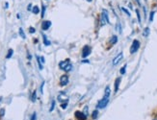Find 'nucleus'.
I'll return each mask as SVG.
<instances>
[{"label": "nucleus", "mask_w": 157, "mask_h": 120, "mask_svg": "<svg viewBox=\"0 0 157 120\" xmlns=\"http://www.w3.org/2000/svg\"><path fill=\"white\" fill-rule=\"evenodd\" d=\"M59 66H60V68H61V69L64 70V71H66V72L71 71V68H72V64L70 63V60H69V59L66 60V61L60 62Z\"/></svg>", "instance_id": "f257e3e1"}, {"label": "nucleus", "mask_w": 157, "mask_h": 120, "mask_svg": "<svg viewBox=\"0 0 157 120\" xmlns=\"http://www.w3.org/2000/svg\"><path fill=\"white\" fill-rule=\"evenodd\" d=\"M140 45H141V43H140V42L138 41V39H134L132 44H131V47H130V53H131V54H134V53H136L139 50Z\"/></svg>", "instance_id": "f03ea898"}, {"label": "nucleus", "mask_w": 157, "mask_h": 120, "mask_svg": "<svg viewBox=\"0 0 157 120\" xmlns=\"http://www.w3.org/2000/svg\"><path fill=\"white\" fill-rule=\"evenodd\" d=\"M109 103V97H106V96H103L100 101L98 102V109H104L105 107L107 106V104Z\"/></svg>", "instance_id": "7ed1b4c3"}, {"label": "nucleus", "mask_w": 157, "mask_h": 120, "mask_svg": "<svg viewBox=\"0 0 157 120\" xmlns=\"http://www.w3.org/2000/svg\"><path fill=\"white\" fill-rule=\"evenodd\" d=\"M109 23V17H108V13L106 10L102 11V14H101V25H105Z\"/></svg>", "instance_id": "20e7f679"}, {"label": "nucleus", "mask_w": 157, "mask_h": 120, "mask_svg": "<svg viewBox=\"0 0 157 120\" xmlns=\"http://www.w3.org/2000/svg\"><path fill=\"white\" fill-rule=\"evenodd\" d=\"M90 54H91V47L88 45H85L83 47V49H82V57L87 58Z\"/></svg>", "instance_id": "39448f33"}, {"label": "nucleus", "mask_w": 157, "mask_h": 120, "mask_svg": "<svg viewBox=\"0 0 157 120\" xmlns=\"http://www.w3.org/2000/svg\"><path fill=\"white\" fill-rule=\"evenodd\" d=\"M58 100L60 102H67V100H69V97L67 96V94L64 92V91H61L58 95Z\"/></svg>", "instance_id": "423d86ee"}, {"label": "nucleus", "mask_w": 157, "mask_h": 120, "mask_svg": "<svg viewBox=\"0 0 157 120\" xmlns=\"http://www.w3.org/2000/svg\"><path fill=\"white\" fill-rule=\"evenodd\" d=\"M69 84V76L67 75H63L60 78V85L62 86H65Z\"/></svg>", "instance_id": "0eeeda50"}, {"label": "nucleus", "mask_w": 157, "mask_h": 120, "mask_svg": "<svg viewBox=\"0 0 157 120\" xmlns=\"http://www.w3.org/2000/svg\"><path fill=\"white\" fill-rule=\"evenodd\" d=\"M122 58H124V53H122V52L119 53L118 56L113 60V63H112L113 65H117V64L121 61V60H122Z\"/></svg>", "instance_id": "6e6552de"}, {"label": "nucleus", "mask_w": 157, "mask_h": 120, "mask_svg": "<svg viewBox=\"0 0 157 120\" xmlns=\"http://www.w3.org/2000/svg\"><path fill=\"white\" fill-rule=\"evenodd\" d=\"M75 116L78 119H80V120H86V118H87V116L84 115L83 112H81V111H76L75 112Z\"/></svg>", "instance_id": "1a4fd4ad"}, {"label": "nucleus", "mask_w": 157, "mask_h": 120, "mask_svg": "<svg viewBox=\"0 0 157 120\" xmlns=\"http://www.w3.org/2000/svg\"><path fill=\"white\" fill-rule=\"evenodd\" d=\"M121 77L117 78L115 81V93H117L118 90H119V88H120V84H121Z\"/></svg>", "instance_id": "9d476101"}, {"label": "nucleus", "mask_w": 157, "mask_h": 120, "mask_svg": "<svg viewBox=\"0 0 157 120\" xmlns=\"http://www.w3.org/2000/svg\"><path fill=\"white\" fill-rule=\"evenodd\" d=\"M50 26H51V22L50 21H44L43 24H42V29L44 30V31L48 30Z\"/></svg>", "instance_id": "9b49d317"}, {"label": "nucleus", "mask_w": 157, "mask_h": 120, "mask_svg": "<svg viewBox=\"0 0 157 120\" xmlns=\"http://www.w3.org/2000/svg\"><path fill=\"white\" fill-rule=\"evenodd\" d=\"M111 94V89H110V86H106L105 89V92H104V96L106 97H110Z\"/></svg>", "instance_id": "f8f14e48"}, {"label": "nucleus", "mask_w": 157, "mask_h": 120, "mask_svg": "<svg viewBox=\"0 0 157 120\" xmlns=\"http://www.w3.org/2000/svg\"><path fill=\"white\" fill-rule=\"evenodd\" d=\"M118 42V37L117 36H113L110 39V43L111 44H115Z\"/></svg>", "instance_id": "ddd939ff"}, {"label": "nucleus", "mask_w": 157, "mask_h": 120, "mask_svg": "<svg viewBox=\"0 0 157 120\" xmlns=\"http://www.w3.org/2000/svg\"><path fill=\"white\" fill-rule=\"evenodd\" d=\"M98 110H95V111H94L93 113H92V118H93V119H97V118H98Z\"/></svg>", "instance_id": "4468645a"}, {"label": "nucleus", "mask_w": 157, "mask_h": 120, "mask_svg": "<svg viewBox=\"0 0 157 120\" xmlns=\"http://www.w3.org/2000/svg\"><path fill=\"white\" fill-rule=\"evenodd\" d=\"M126 64H124V66H122V67L121 68V70H120V72H121V75H124V74H125V72H126Z\"/></svg>", "instance_id": "2eb2a0df"}, {"label": "nucleus", "mask_w": 157, "mask_h": 120, "mask_svg": "<svg viewBox=\"0 0 157 120\" xmlns=\"http://www.w3.org/2000/svg\"><path fill=\"white\" fill-rule=\"evenodd\" d=\"M148 35H149V28L147 27V28H145L144 32H143V36H144V37H147Z\"/></svg>", "instance_id": "dca6fc26"}, {"label": "nucleus", "mask_w": 157, "mask_h": 120, "mask_svg": "<svg viewBox=\"0 0 157 120\" xmlns=\"http://www.w3.org/2000/svg\"><path fill=\"white\" fill-rule=\"evenodd\" d=\"M32 12L34 13V14H39L40 13V9H39V7H37V6H34L33 7V9H32Z\"/></svg>", "instance_id": "f3484780"}, {"label": "nucleus", "mask_w": 157, "mask_h": 120, "mask_svg": "<svg viewBox=\"0 0 157 120\" xmlns=\"http://www.w3.org/2000/svg\"><path fill=\"white\" fill-rule=\"evenodd\" d=\"M13 49H9V51H8V55L6 56V58H7V59H10V58L13 56Z\"/></svg>", "instance_id": "a211bd4d"}, {"label": "nucleus", "mask_w": 157, "mask_h": 120, "mask_svg": "<svg viewBox=\"0 0 157 120\" xmlns=\"http://www.w3.org/2000/svg\"><path fill=\"white\" fill-rule=\"evenodd\" d=\"M36 98H37V91L34 90L33 91V94H32V101L35 102L36 101Z\"/></svg>", "instance_id": "6ab92c4d"}, {"label": "nucleus", "mask_w": 157, "mask_h": 120, "mask_svg": "<svg viewBox=\"0 0 157 120\" xmlns=\"http://www.w3.org/2000/svg\"><path fill=\"white\" fill-rule=\"evenodd\" d=\"M19 35H20V37H21L23 39L26 38V37H25V34H24V31H23L22 28H20V29H19Z\"/></svg>", "instance_id": "aec40b11"}, {"label": "nucleus", "mask_w": 157, "mask_h": 120, "mask_svg": "<svg viewBox=\"0 0 157 120\" xmlns=\"http://www.w3.org/2000/svg\"><path fill=\"white\" fill-rule=\"evenodd\" d=\"M136 15H137V18H138V22L141 23L142 21V19H141V15H140V12L139 10H136Z\"/></svg>", "instance_id": "412c9836"}, {"label": "nucleus", "mask_w": 157, "mask_h": 120, "mask_svg": "<svg viewBox=\"0 0 157 120\" xmlns=\"http://www.w3.org/2000/svg\"><path fill=\"white\" fill-rule=\"evenodd\" d=\"M37 60H38V64H39V67H40V69L42 70L43 69V65H42V62H40V57H37Z\"/></svg>", "instance_id": "4be33fe9"}, {"label": "nucleus", "mask_w": 157, "mask_h": 120, "mask_svg": "<svg viewBox=\"0 0 157 120\" xmlns=\"http://www.w3.org/2000/svg\"><path fill=\"white\" fill-rule=\"evenodd\" d=\"M44 42L45 45H49V44H50V42L47 41V38H46V36H44Z\"/></svg>", "instance_id": "5701e85b"}, {"label": "nucleus", "mask_w": 157, "mask_h": 120, "mask_svg": "<svg viewBox=\"0 0 157 120\" xmlns=\"http://www.w3.org/2000/svg\"><path fill=\"white\" fill-rule=\"evenodd\" d=\"M154 14H155L154 12H151V15H149V21H151V22L153 20V16H154Z\"/></svg>", "instance_id": "b1692460"}, {"label": "nucleus", "mask_w": 157, "mask_h": 120, "mask_svg": "<svg viewBox=\"0 0 157 120\" xmlns=\"http://www.w3.org/2000/svg\"><path fill=\"white\" fill-rule=\"evenodd\" d=\"M121 11H122V12H124V13H125V14H126V15H127L128 16H130V13H129V12H128V11H127V10L125 9V8L121 7Z\"/></svg>", "instance_id": "393cba45"}, {"label": "nucleus", "mask_w": 157, "mask_h": 120, "mask_svg": "<svg viewBox=\"0 0 157 120\" xmlns=\"http://www.w3.org/2000/svg\"><path fill=\"white\" fill-rule=\"evenodd\" d=\"M54 108H55V101H52V105H51V107H50V110H49V111H53V110H54Z\"/></svg>", "instance_id": "a878e982"}, {"label": "nucleus", "mask_w": 157, "mask_h": 120, "mask_svg": "<svg viewBox=\"0 0 157 120\" xmlns=\"http://www.w3.org/2000/svg\"><path fill=\"white\" fill-rule=\"evenodd\" d=\"M30 119H31V120H36V119H37V115H36V112H34V113H33Z\"/></svg>", "instance_id": "bb28decb"}, {"label": "nucleus", "mask_w": 157, "mask_h": 120, "mask_svg": "<svg viewBox=\"0 0 157 120\" xmlns=\"http://www.w3.org/2000/svg\"><path fill=\"white\" fill-rule=\"evenodd\" d=\"M67 102H66V103H64V104H61V107H62V109H63V110H65V109L67 108Z\"/></svg>", "instance_id": "cd10ccee"}, {"label": "nucleus", "mask_w": 157, "mask_h": 120, "mask_svg": "<svg viewBox=\"0 0 157 120\" xmlns=\"http://www.w3.org/2000/svg\"><path fill=\"white\" fill-rule=\"evenodd\" d=\"M43 11H42V17H44V13H45V7H44V6L43 5Z\"/></svg>", "instance_id": "c85d7f7f"}, {"label": "nucleus", "mask_w": 157, "mask_h": 120, "mask_svg": "<svg viewBox=\"0 0 157 120\" xmlns=\"http://www.w3.org/2000/svg\"><path fill=\"white\" fill-rule=\"evenodd\" d=\"M35 31H36L35 28H33V27H30V28H29V32L31 33V34H33V33H35Z\"/></svg>", "instance_id": "c756f323"}, {"label": "nucleus", "mask_w": 157, "mask_h": 120, "mask_svg": "<svg viewBox=\"0 0 157 120\" xmlns=\"http://www.w3.org/2000/svg\"><path fill=\"white\" fill-rule=\"evenodd\" d=\"M44 82H43V84H42V85H40V92H42V93H44L43 91V89H44Z\"/></svg>", "instance_id": "7c9ffc66"}, {"label": "nucleus", "mask_w": 157, "mask_h": 120, "mask_svg": "<svg viewBox=\"0 0 157 120\" xmlns=\"http://www.w3.org/2000/svg\"><path fill=\"white\" fill-rule=\"evenodd\" d=\"M40 62H42V64H44V57H40Z\"/></svg>", "instance_id": "2f4dec72"}, {"label": "nucleus", "mask_w": 157, "mask_h": 120, "mask_svg": "<svg viewBox=\"0 0 157 120\" xmlns=\"http://www.w3.org/2000/svg\"><path fill=\"white\" fill-rule=\"evenodd\" d=\"M136 2H137L139 5H141V0H136Z\"/></svg>", "instance_id": "473e14b6"}, {"label": "nucleus", "mask_w": 157, "mask_h": 120, "mask_svg": "<svg viewBox=\"0 0 157 120\" xmlns=\"http://www.w3.org/2000/svg\"><path fill=\"white\" fill-rule=\"evenodd\" d=\"M83 63H85V64H87V63H89V61H87V60H85V61H83Z\"/></svg>", "instance_id": "72a5a7b5"}, {"label": "nucleus", "mask_w": 157, "mask_h": 120, "mask_svg": "<svg viewBox=\"0 0 157 120\" xmlns=\"http://www.w3.org/2000/svg\"><path fill=\"white\" fill-rule=\"evenodd\" d=\"M87 1H89V2H92V0H87Z\"/></svg>", "instance_id": "f704fd0d"}, {"label": "nucleus", "mask_w": 157, "mask_h": 120, "mask_svg": "<svg viewBox=\"0 0 157 120\" xmlns=\"http://www.w3.org/2000/svg\"><path fill=\"white\" fill-rule=\"evenodd\" d=\"M153 120H157V117H156V118H154V119H153Z\"/></svg>", "instance_id": "c9c22d12"}, {"label": "nucleus", "mask_w": 157, "mask_h": 120, "mask_svg": "<svg viewBox=\"0 0 157 120\" xmlns=\"http://www.w3.org/2000/svg\"><path fill=\"white\" fill-rule=\"evenodd\" d=\"M145 1H147V0H145Z\"/></svg>", "instance_id": "e433bc0d"}]
</instances>
